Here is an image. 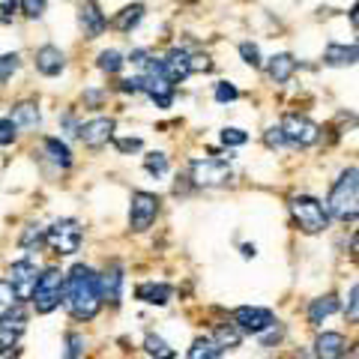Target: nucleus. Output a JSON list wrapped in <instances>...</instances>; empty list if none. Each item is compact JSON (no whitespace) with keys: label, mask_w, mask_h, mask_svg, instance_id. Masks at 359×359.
I'll return each instance as SVG.
<instances>
[{"label":"nucleus","mask_w":359,"mask_h":359,"mask_svg":"<svg viewBox=\"0 0 359 359\" xmlns=\"http://www.w3.org/2000/svg\"><path fill=\"white\" fill-rule=\"evenodd\" d=\"M63 302L75 320H93L102 309L99 294V273L87 264H75L63 282Z\"/></svg>","instance_id":"nucleus-1"},{"label":"nucleus","mask_w":359,"mask_h":359,"mask_svg":"<svg viewBox=\"0 0 359 359\" xmlns=\"http://www.w3.org/2000/svg\"><path fill=\"white\" fill-rule=\"evenodd\" d=\"M356 165H351L347 171L339 174V180L332 183L330 189V198H327V212L341 222H353L356 219V204H359V183H356Z\"/></svg>","instance_id":"nucleus-2"},{"label":"nucleus","mask_w":359,"mask_h":359,"mask_svg":"<svg viewBox=\"0 0 359 359\" xmlns=\"http://www.w3.org/2000/svg\"><path fill=\"white\" fill-rule=\"evenodd\" d=\"M290 219L302 233H323L330 228V212L323 207V201L311 198V195H294L290 198Z\"/></svg>","instance_id":"nucleus-3"},{"label":"nucleus","mask_w":359,"mask_h":359,"mask_svg":"<svg viewBox=\"0 0 359 359\" xmlns=\"http://www.w3.org/2000/svg\"><path fill=\"white\" fill-rule=\"evenodd\" d=\"M63 282H66V276L60 273L57 266H45L39 278H36V287H33V309H36L39 314H51L54 309H60V302H63Z\"/></svg>","instance_id":"nucleus-4"},{"label":"nucleus","mask_w":359,"mask_h":359,"mask_svg":"<svg viewBox=\"0 0 359 359\" xmlns=\"http://www.w3.org/2000/svg\"><path fill=\"white\" fill-rule=\"evenodd\" d=\"M81 240H84V228L75 219H57L51 222V228H45V243L57 255H75L81 249Z\"/></svg>","instance_id":"nucleus-5"},{"label":"nucleus","mask_w":359,"mask_h":359,"mask_svg":"<svg viewBox=\"0 0 359 359\" xmlns=\"http://www.w3.org/2000/svg\"><path fill=\"white\" fill-rule=\"evenodd\" d=\"M233 177L231 165L224 159H216V156H198L189 165V180H192L195 186H224L228 180Z\"/></svg>","instance_id":"nucleus-6"},{"label":"nucleus","mask_w":359,"mask_h":359,"mask_svg":"<svg viewBox=\"0 0 359 359\" xmlns=\"http://www.w3.org/2000/svg\"><path fill=\"white\" fill-rule=\"evenodd\" d=\"M278 129H282L285 144H290V147H311L320 141V126L306 114H287L278 123Z\"/></svg>","instance_id":"nucleus-7"},{"label":"nucleus","mask_w":359,"mask_h":359,"mask_svg":"<svg viewBox=\"0 0 359 359\" xmlns=\"http://www.w3.org/2000/svg\"><path fill=\"white\" fill-rule=\"evenodd\" d=\"M162 210V198L153 195V192H132V201H129V228L135 233H144L156 222Z\"/></svg>","instance_id":"nucleus-8"},{"label":"nucleus","mask_w":359,"mask_h":359,"mask_svg":"<svg viewBox=\"0 0 359 359\" xmlns=\"http://www.w3.org/2000/svg\"><path fill=\"white\" fill-rule=\"evenodd\" d=\"M276 323V314L269 309L261 306H240L233 309V327L240 332H252V335H261Z\"/></svg>","instance_id":"nucleus-9"},{"label":"nucleus","mask_w":359,"mask_h":359,"mask_svg":"<svg viewBox=\"0 0 359 359\" xmlns=\"http://www.w3.org/2000/svg\"><path fill=\"white\" fill-rule=\"evenodd\" d=\"M114 129H117V123L111 117H93V120L81 123L75 132H78V138H81L84 147L99 150V147H105L108 141H114Z\"/></svg>","instance_id":"nucleus-10"},{"label":"nucleus","mask_w":359,"mask_h":359,"mask_svg":"<svg viewBox=\"0 0 359 359\" xmlns=\"http://www.w3.org/2000/svg\"><path fill=\"white\" fill-rule=\"evenodd\" d=\"M36 278H39L36 264L27 261V257H25V261H15L13 266H9V287H13V294H15L18 302H27L33 297Z\"/></svg>","instance_id":"nucleus-11"},{"label":"nucleus","mask_w":359,"mask_h":359,"mask_svg":"<svg viewBox=\"0 0 359 359\" xmlns=\"http://www.w3.org/2000/svg\"><path fill=\"white\" fill-rule=\"evenodd\" d=\"M25 330H27V314L18 306H13L6 314H0V351H13L21 341Z\"/></svg>","instance_id":"nucleus-12"},{"label":"nucleus","mask_w":359,"mask_h":359,"mask_svg":"<svg viewBox=\"0 0 359 359\" xmlns=\"http://www.w3.org/2000/svg\"><path fill=\"white\" fill-rule=\"evenodd\" d=\"M78 27H81V33L87 39H96V36L105 33L108 18H105L102 6H99L96 0H84V4L78 6Z\"/></svg>","instance_id":"nucleus-13"},{"label":"nucleus","mask_w":359,"mask_h":359,"mask_svg":"<svg viewBox=\"0 0 359 359\" xmlns=\"http://www.w3.org/2000/svg\"><path fill=\"white\" fill-rule=\"evenodd\" d=\"M162 72L171 84L186 81V78L192 75V54H189L186 48H171L162 57Z\"/></svg>","instance_id":"nucleus-14"},{"label":"nucleus","mask_w":359,"mask_h":359,"mask_svg":"<svg viewBox=\"0 0 359 359\" xmlns=\"http://www.w3.org/2000/svg\"><path fill=\"white\" fill-rule=\"evenodd\" d=\"M123 264H108V269L99 276V294H102V302H111V306H120V297H123Z\"/></svg>","instance_id":"nucleus-15"},{"label":"nucleus","mask_w":359,"mask_h":359,"mask_svg":"<svg viewBox=\"0 0 359 359\" xmlns=\"http://www.w3.org/2000/svg\"><path fill=\"white\" fill-rule=\"evenodd\" d=\"M33 60H36L39 75H45V78H54L66 69V54L57 48V45H42V48H36Z\"/></svg>","instance_id":"nucleus-16"},{"label":"nucleus","mask_w":359,"mask_h":359,"mask_svg":"<svg viewBox=\"0 0 359 359\" xmlns=\"http://www.w3.org/2000/svg\"><path fill=\"white\" fill-rule=\"evenodd\" d=\"M314 356L318 359H344L347 339L341 332H320L318 341H314Z\"/></svg>","instance_id":"nucleus-17"},{"label":"nucleus","mask_w":359,"mask_h":359,"mask_svg":"<svg viewBox=\"0 0 359 359\" xmlns=\"http://www.w3.org/2000/svg\"><path fill=\"white\" fill-rule=\"evenodd\" d=\"M294 72H297V57L287 51L269 57V63H266V75H269V81H276V84H287L290 78H294Z\"/></svg>","instance_id":"nucleus-18"},{"label":"nucleus","mask_w":359,"mask_h":359,"mask_svg":"<svg viewBox=\"0 0 359 359\" xmlns=\"http://www.w3.org/2000/svg\"><path fill=\"white\" fill-rule=\"evenodd\" d=\"M171 294H174V287L165 285V282H144V285L135 287V297L141 302H147V306H168V302H171Z\"/></svg>","instance_id":"nucleus-19"},{"label":"nucleus","mask_w":359,"mask_h":359,"mask_svg":"<svg viewBox=\"0 0 359 359\" xmlns=\"http://www.w3.org/2000/svg\"><path fill=\"white\" fill-rule=\"evenodd\" d=\"M335 311H339V297H335V294L311 299V306H309V323H311V327H320V323L327 320V318H332Z\"/></svg>","instance_id":"nucleus-20"},{"label":"nucleus","mask_w":359,"mask_h":359,"mask_svg":"<svg viewBox=\"0 0 359 359\" xmlns=\"http://www.w3.org/2000/svg\"><path fill=\"white\" fill-rule=\"evenodd\" d=\"M323 63L327 66H353L356 63V42L341 45V42H330L323 51Z\"/></svg>","instance_id":"nucleus-21"},{"label":"nucleus","mask_w":359,"mask_h":359,"mask_svg":"<svg viewBox=\"0 0 359 359\" xmlns=\"http://www.w3.org/2000/svg\"><path fill=\"white\" fill-rule=\"evenodd\" d=\"M141 18H144V4H129L114 15L111 25H114V30H120V33H129L141 25Z\"/></svg>","instance_id":"nucleus-22"},{"label":"nucleus","mask_w":359,"mask_h":359,"mask_svg":"<svg viewBox=\"0 0 359 359\" xmlns=\"http://www.w3.org/2000/svg\"><path fill=\"white\" fill-rule=\"evenodd\" d=\"M15 123L18 129H36L39 126V105L36 102H18L15 108H13V117H9Z\"/></svg>","instance_id":"nucleus-23"},{"label":"nucleus","mask_w":359,"mask_h":359,"mask_svg":"<svg viewBox=\"0 0 359 359\" xmlns=\"http://www.w3.org/2000/svg\"><path fill=\"white\" fill-rule=\"evenodd\" d=\"M42 147H45L48 159L57 165V168H69V165H72V150L66 147L60 138H45V141H42Z\"/></svg>","instance_id":"nucleus-24"},{"label":"nucleus","mask_w":359,"mask_h":359,"mask_svg":"<svg viewBox=\"0 0 359 359\" xmlns=\"http://www.w3.org/2000/svg\"><path fill=\"white\" fill-rule=\"evenodd\" d=\"M212 341H216L222 351H233V347H240L243 332L233 327V323H222V327H216V332H212Z\"/></svg>","instance_id":"nucleus-25"},{"label":"nucleus","mask_w":359,"mask_h":359,"mask_svg":"<svg viewBox=\"0 0 359 359\" xmlns=\"http://www.w3.org/2000/svg\"><path fill=\"white\" fill-rule=\"evenodd\" d=\"M224 351L212 341V339H195L192 347H189V356L186 359H219Z\"/></svg>","instance_id":"nucleus-26"},{"label":"nucleus","mask_w":359,"mask_h":359,"mask_svg":"<svg viewBox=\"0 0 359 359\" xmlns=\"http://www.w3.org/2000/svg\"><path fill=\"white\" fill-rule=\"evenodd\" d=\"M123 66H126V60H123V54L117 48H105L102 54H99V69H102L105 75H117Z\"/></svg>","instance_id":"nucleus-27"},{"label":"nucleus","mask_w":359,"mask_h":359,"mask_svg":"<svg viewBox=\"0 0 359 359\" xmlns=\"http://www.w3.org/2000/svg\"><path fill=\"white\" fill-rule=\"evenodd\" d=\"M144 347H147V353L156 359H174V347H168V341L159 339V335H147V339H144Z\"/></svg>","instance_id":"nucleus-28"},{"label":"nucleus","mask_w":359,"mask_h":359,"mask_svg":"<svg viewBox=\"0 0 359 359\" xmlns=\"http://www.w3.org/2000/svg\"><path fill=\"white\" fill-rule=\"evenodd\" d=\"M45 243V228L39 224H27L25 233H21V249H39Z\"/></svg>","instance_id":"nucleus-29"},{"label":"nucleus","mask_w":359,"mask_h":359,"mask_svg":"<svg viewBox=\"0 0 359 359\" xmlns=\"http://www.w3.org/2000/svg\"><path fill=\"white\" fill-rule=\"evenodd\" d=\"M222 144L224 147H243V144H249V132L237 129V126H224L222 129Z\"/></svg>","instance_id":"nucleus-30"},{"label":"nucleus","mask_w":359,"mask_h":359,"mask_svg":"<svg viewBox=\"0 0 359 359\" xmlns=\"http://www.w3.org/2000/svg\"><path fill=\"white\" fill-rule=\"evenodd\" d=\"M240 57H243V63H249L252 69H261V48H257L255 42H240Z\"/></svg>","instance_id":"nucleus-31"},{"label":"nucleus","mask_w":359,"mask_h":359,"mask_svg":"<svg viewBox=\"0 0 359 359\" xmlns=\"http://www.w3.org/2000/svg\"><path fill=\"white\" fill-rule=\"evenodd\" d=\"M144 168H147L153 177H165L168 174V156L165 153H150L147 159H144Z\"/></svg>","instance_id":"nucleus-32"},{"label":"nucleus","mask_w":359,"mask_h":359,"mask_svg":"<svg viewBox=\"0 0 359 359\" xmlns=\"http://www.w3.org/2000/svg\"><path fill=\"white\" fill-rule=\"evenodd\" d=\"M212 96H216V102H233V99H240V90L233 87L231 81H219L216 90H212Z\"/></svg>","instance_id":"nucleus-33"},{"label":"nucleus","mask_w":359,"mask_h":359,"mask_svg":"<svg viewBox=\"0 0 359 359\" xmlns=\"http://www.w3.org/2000/svg\"><path fill=\"white\" fill-rule=\"evenodd\" d=\"M18 66H21L18 54H0V81L13 78V72H18Z\"/></svg>","instance_id":"nucleus-34"},{"label":"nucleus","mask_w":359,"mask_h":359,"mask_svg":"<svg viewBox=\"0 0 359 359\" xmlns=\"http://www.w3.org/2000/svg\"><path fill=\"white\" fill-rule=\"evenodd\" d=\"M45 6H48V0H18V9L27 18H42L45 15Z\"/></svg>","instance_id":"nucleus-35"},{"label":"nucleus","mask_w":359,"mask_h":359,"mask_svg":"<svg viewBox=\"0 0 359 359\" xmlns=\"http://www.w3.org/2000/svg\"><path fill=\"white\" fill-rule=\"evenodd\" d=\"M81 353H84V335L69 332L66 335V359H78Z\"/></svg>","instance_id":"nucleus-36"},{"label":"nucleus","mask_w":359,"mask_h":359,"mask_svg":"<svg viewBox=\"0 0 359 359\" xmlns=\"http://www.w3.org/2000/svg\"><path fill=\"white\" fill-rule=\"evenodd\" d=\"M15 294H13V287H9V282H4V278H0V314H6L9 309L15 306Z\"/></svg>","instance_id":"nucleus-37"},{"label":"nucleus","mask_w":359,"mask_h":359,"mask_svg":"<svg viewBox=\"0 0 359 359\" xmlns=\"http://www.w3.org/2000/svg\"><path fill=\"white\" fill-rule=\"evenodd\" d=\"M15 138H18V126L9 117H4V120H0V144L6 147V144H13Z\"/></svg>","instance_id":"nucleus-38"},{"label":"nucleus","mask_w":359,"mask_h":359,"mask_svg":"<svg viewBox=\"0 0 359 359\" xmlns=\"http://www.w3.org/2000/svg\"><path fill=\"white\" fill-rule=\"evenodd\" d=\"M264 141H266V147H285V135H282V129L278 126H269L266 129V135H264Z\"/></svg>","instance_id":"nucleus-39"},{"label":"nucleus","mask_w":359,"mask_h":359,"mask_svg":"<svg viewBox=\"0 0 359 359\" xmlns=\"http://www.w3.org/2000/svg\"><path fill=\"white\" fill-rule=\"evenodd\" d=\"M114 144H117L120 153H138V150L144 147L141 138H114Z\"/></svg>","instance_id":"nucleus-40"},{"label":"nucleus","mask_w":359,"mask_h":359,"mask_svg":"<svg viewBox=\"0 0 359 359\" xmlns=\"http://www.w3.org/2000/svg\"><path fill=\"white\" fill-rule=\"evenodd\" d=\"M120 90L123 93H144V78H126V81H120Z\"/></svg>","instance_id":"nucleus-41"},{"label":"nucleus","mask_w":359,"mask_h":359,"mask_svg":"<svg viewBox=\"0 0 359 359\" xmlns=\"http://www.w3.org/2000/svg\"><path fill=\"white\" fill-rule=\"evenodd\" d=\"M356 297H359V287L351 285V297H347V318H351V323H356L359 311H356Z\"/></svg>","instance_id":"nucleus-42"},{"label":"nucleus","mask_w":359,"mask_h":359,"mask_svg":"<svg viewBox=\"0 0 359 359\" xmlns=\"http://www.w3.org/2000/svg\"><path fill=\"white\" fill-rule=\"evenodd\" d=\"M15 9H18V0H0V13H4L6 21L15 15Z\"/></svg>","instance_id":"nucleus-43"},{"label":"nucleus","mask_w":359,"mask_h":359,"mask_svg":"<svg viewBox=\"0 0 359 359\" xmlns=\"http://www.w3.org/2000/svg\"><path fill=\"white\" fill-rule=\"evenodd\" d=\"M129 60H132L135 66H144V63L150 60V51H147V48H138V51H132V54H129Z\"/></svg>","instance_id":"nucleus-44"},{"label":"nucleus","mask_w":359,"mask_h":359,"mask_svg":"<svg viewBox=\"0 0 359 359\" xmlns=\"http://www.w3.org/2000/svg\"><path fill=\"white\" fill-rule=\"evenodd\" d=\"M243 255L245 257H255V245H243Z\"/></svg>","instance_id":"nucleus-45"}]
</instances>
